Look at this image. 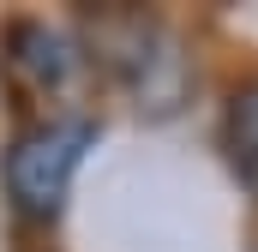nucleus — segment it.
Instances as JSON below:
<instances>
[{"label":"nucleus","mask_w":258,"mask_h":252,"mask_svg":"<svg viewBox=\"0 0 258 252\" xmlns=\"http://www.w3.org/2000/svg\"><path fill=\"white\" fill-rule=\"evenodd\" d=\"M96 144V126L90 120H42L30 132L12 138L6 162H0V180H6V198L24 222H54L72 192V174L84 168V150Z\"/></svg>","instance_id":"nucleus-1"},{"label":"nucleus","mask_w":258,"mask_h":252,"mask_svg":"<svg viewBox=\"0 0 258 252\" xmlns=\"http://www.w3.org/2000/svg\"><path fill=\"white\" fill-rule=\"evenodd\" d=\"M96 60L108 66L132 96H138V108H150V114H168L186 96V54H180V42L168 36L162 18H138V12L102 18Z\"/></svg>","instance_id":"nucleus-2"},{"label":"nucleus","mask_w":258,"mask_h":252,"mask_svg":"<svg viewBox=\"0 0 258 252\" xmlns=\"http://www.w3.org/2000/svg\"><path fill=\"white\" fill-rule=\"evenodd\" d=\"M6 78L24 96H60L78 78V48L66 42L60 30H48L36 18H18L6 30Z\"/></svg>","instance_id":"nucleus-3"},{"label":"nucleus","mask_w":258,"mask_h":252,"mask_svg":"<svg viewBox=\"0 0 258 252\" xmlns=\"http://www.w3.org/2000/svg\"><path fill=\"white\" fill-rule=\"evenodd\" d=\"M222 150L240 174V186L258 198V78H240L222 108Z\"/></svg>","instance_id":"nucleus-4"}]
</instances>
